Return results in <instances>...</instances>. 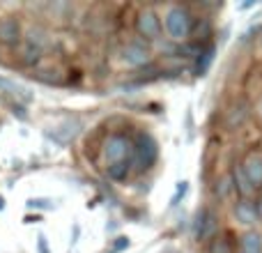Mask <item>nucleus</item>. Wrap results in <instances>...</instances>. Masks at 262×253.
I'll return each instance as SVG.
<instances>
[{
    "label": "nucleus",
    "mask_w": 262,
    "mask_h": 253,
    "mask_svg": "<svg viewBox=\"0 0 262 253\" xmlns=\"http://www.w3.org/2000/svg\"><path fill=\"white\" fill-rule=\"evenodd\" d=\"M159 154V145L157 140L149 134H138L134 140V157H131V163L136 166V171H147L152 168V163L157 161Z\"/></svg>",
    "instance_id": "nucleus-1"
},
{
    "label": "nucleus",
    "mask_w": 262,
    "mask_h": 253,
    "mask_svg": "<svg viewBox=\"0 0 262 253\" xmlns=\"http://www.w3.org/2000/svg\"><path fill=\"white\" fill-rule=\"evenodd\" d=\"M163 26H166V32L170 39L184 41L191 35V26L193 23H191V14L184 7H170L166 18H163Z\"/></svg>",
    "instance_id": "nucleus-2"
},
{
    "label": "nucleus",
    "mask_w": 262,
    "mask_h": 253,
    "mask_svg": "<svg viewBox=\"0 0 262 253\" xmlns=\"http://www.w3.org/2000/svg\"><path fill=\"white\" fill-rule=\"evenodd\" d=\"M104 157H106V161H108V166L129 161V159L134 157V143L122 134L108 136L104 143Z\"/></svg>",
    "instance_id": "nucleus-3"
},
{
    "label": "nucleus",
    "mask_w": 262,
    "mask_h": 253,
    "mask_svg": "<svg viewBox=\"0 0 262 253\" xmlns=\"http://www.w3.org/2000/svg\"><path fill=\"white\" fill-rule=\"evenodd\" d=\"M136 30L140 37L145 39H157L161 35V21H159V14L154 9H143L136 18Z\"/></svg>",
    "instance_id": "nucleus-4"
},
{
    "label": "nucleus",
    "mask_w": 262,
    "mask_h": 253,
    "mask_svg": "<svg viewBox=\"0 0 262 253\" xmlns=\"http://www.w3.org/2000/svg\"><path fill=\"white\" fill-rule=\"evenodd\" d=\"M239 166H242V171H244L246 180L251 182V186H253L255 191L262 189V152H249Z\"/></svg>",
    "instance_id": "nucleus-5"
},
{
    "label": "nucleus",
    "mask_w": 262,
    "mask_h": 253,
    "mask_svg": "<svg viewBox=\"0 0 262 253\" xmlns=\"http://www.w3.org/2000/svg\"><path fill=\"white\" fill-rule=\"evenodd\" d=\"M235 219L242 226H255L260 219H258V207H255L253 200L239 198V203L235 205Z\"/></svg>",
    "instance_id": "nucleus-6"
},
{
    "label": "nucleus",
    "mask_w": 262,
    "mask_h": 253,
    "mask_svg": "<svg viewBox=\"0 0 262 253\" xmlns=\"http://www.w3.org/2000/svg\"><path fill=\"white\" fill-rule=\"evenodd\" d=\"M124 60L131 65V67H140V65H147L149 62V51L145 49L143 44H127V49H124Z\"/></svg>",
    "instance_id": "nucleus-7"
},
{
    "label": "nucleus",
    "mask_w": 262,
    "mask_h": 253,
    "mask_svg": "<svg viewBox=\"0 0 262 253\" xmlns=\"http://www.w3.org/2000/svg\"><path fill=\"white\" fill-rule=\"evenodd\" d=\"M18 23H16V18H3L0 21V41L3 44H16L18 41Z\"/></svg>",
    "instance_id": "nucleus-8"
},
{
    "label": "nucleus",
    "mask_w": 262,
    "mask_h": 253,
    "mask_svg": "<svg viewBox=\"0 0 262 253\" xmlns=\"http://www.w3.org/2000/svg\"><path fill=\"white\" fill-rule=\"evenodd\" d=\"M232 184H235L237 194H239L242 198H246V200H251V196L255 194V189L251 186V182L246 180V175H244V171H242V166H237L235 173H232Z\"/></svg>",
    "instance_id": "nucleus-9"
},
{
    "label": "nucleus",
    "mask_w": 262,
    "mask_h": 253,
    "mask_svg": "<svg viewBox=\"0 0 262 253\" xmlns=\"http://www.w3.org/2000/svg\"><path fill=\"white\" fill-rule=\"evenodd\" d=\"M214 230V214L212 212H200L198 214V221H195V237L198 240H207Z\"/></svg>",
    "instance_id": "nucleus-10"
},
{
    "label": "nucleus",
    "mask_w": 262,
    "mask_h": 253,
    "mask_svg": "<svg viewBox=\"0 0 262 253\" xmlns=\"http://www.w3.org/2000/svg\"><path fill=\"white\" fill-rule=\"evenodd\" d=\"M239 244H242V253H262V235L255 230H249L242 235Z\"/></svg>",
    "instance_id": "nucleus-11"
},
{
    "label": "nucleus",
    "mask_w": 262,
    "mask_h": 253,
    "mask_svg": "<svg viewBox=\"0 0 262 253\" xmlns=\"http://www.w3.org/2000/svg\"><path fill=\"white\" fill-rule=\"evenodd\" d=\"M209 253H235V246H232L230 235H214L212 242H209Z\"/></svg>",
    "instance_id": "nucleus-12"
},
{
    "label": "nucleus",
    "mask_w": 262,
    "mask_h": 253,
    "mask_svg": "<svg viewBox=\"0 0 262 253\" xmlns=\"http://www.w3.org/2000/svg\"><path fill=\"white\" fill-rule=\"evenodd\" d=\"M78 134V124L76 122H67V124H62V126H58V129H53V134H51V136H53V138L55 140H58V143H69V140H72L74 138V136H76Z\"/></svg>",
    "instance_id": "nucleus-13"
},
{
    "label": "nucleus",
    "mask_w": 262,
    "mask_h": 253,
    "mask_svg": "<svg viewBox=\"0 0 262 253\" xmlns=\"http://www.w3.org/2000/svg\"><path fill=\"white\" fill-rule=\"evenodd\" d=\"M0 88H3L5 92H9V95L18 97V99H23V101H30V95H28V90H26V88L16 86V83L7 81V78H0Z\"/></svg>",
    "instance_id": "nucleus-14"
},
{
    "label": "nucleus",
    "mask_w": 262,
    "mask_h": 253,
    "mask_svg": "<svg viewBox=\"0 0 262 253\" xmlns=\"http://www.w3.org/2000/svg\"><path fill=\"white\" fill-rule=\"evenodd\" d=\"M131 171V161H124V163H113L108 166V177L111 180H124Z\"/></svg>",
    "instance_id": "nucleus-15"
},
{
    "label": "nucleus",
    "mask_w": 262,
    "mask_h": 253,
    "mask_svg": "<svg viewBox=\"0 0 262 253\" xmlns=\"http://www.w3.org/2000/svg\"><path fill=\"white\" fill-rule=\"evenodd\" d=\"M212 60H214V49H207L205 53H200V58H198V67H195V72L203 76L205 72H207V67L212 65Z\"/></svg>",
    "instance_id": "nucleus-16"
},
{
    "label": "nucleus",
    "mask_w": 262,
    "mask_h": 253,
    "mask_svg": "<svg viewBox=\"0 0 262 253\" xmlns=\"http://www.w3.org/2000/svg\"><path fill=\"white\" fill-rule=\"evenodd\" d=\"M235 189V184H232V177H221V182H219V186H216V194L221 196V198H228L230 196V191Z\"/></svg>",
    "instance_id": "nucleus-17"
},
{
    "label": "nucleus",
    "mask_w": 262,
    "mask_h": 253,
    "mask_svg": "<svg viewBox=\"0 0 262 253\" xmlns=\"http://www.w3.org/2000/svg\"><path fill=\"white\" fill-rule=\"evenodd\" d=\"M37 246H39V253H49V244H46V237L44 235L37 237Z\"/></svg>",
    "instance_id": "nucleus-18"
},
{
    "label": "nucleus",
    "mask_w": 262,
    "mask_h": 253,
    "mask_svg": "<svg viewBox=\"0 0 262 253\" xmlns=\"http://www.w3.org/2000/svg\"><path fill=\"white\" fill-rule=\"evenodd\" d=\"M124 246H129V240H127V237H120V242H118V244H115V246H113V253L122 251V249H124Z\"/></svg>",
    "instance_id": "nucleus-19"
},
{
    "label": "nucleus",
    "mask_w": 262,
    "mask_h": 253,
    "mask_svg": "<svg viewBox=\"0 0 262 253\" xmlns=\"http://www.w3.org/2000/svg\"><path fill=\"white\" fill-rule=\"evenodd\" d=\"M28 205H30V207H51L49 200H30Z\"/></svg>",
    "instance_id": "nucleus-20"
},
{
    "label": "nucleus",
    "mask_w": 262,
    "mask_h": 253,
    "mask_svg": "<svg viewBox=\"0 0 262 253\" xmlns=\"http://www.w3.org/2000/svg\"><path fill=\"white\" fill-rule=\"evenodd\" d=\"M255 118H258V122L262 124V97H260L258 104H255Z\"/></svg>",
    "instance_id": "nucleus-21"
},
{
    "label": "nucleus",
    "mask_w": 262,
    "mask_h": 253,
    "mask_svg": "<svg viewBox=\"0 0 262 253\" xmlns=\"http://www.w3.org/2000/svg\"><path fill=\"white\" fill-rule=\"evenodd\" d=\"M255 207H258V219L262 221V198H258V200H255Z\"/></svg>",
    "instance_id": "nucleus-22"
},
{
    "label": "nucleus",
    "mask_w": 262,
    "mask_h": 253,
    "mask_svg": "<svg viewBox=\"0 0 262 253\" xmlns=\"http://www.w3.org/2000/svg\"><path fill=\"white\" fill-rule=\"evenodd\" d=\"M258 44H260V49H262V30H260V37H258Z\"/></svg>",
    "instance_id": "nucleus-23"
},
{
    "label": "nucleus",
    "mask_w": 262,
    "mask_h": 253,
    "mask_svg": "<svg viewBox=\"0 0 262 253\" xmlns=\"http://www.w3.org/2000/svg\"><path fill=\"white\" fill-rule=\"evenodd\" d=\"M0 209H3V198H0Z\"/></svg>",
    "instance_id": "nucleus-24"
}]
</instances>
